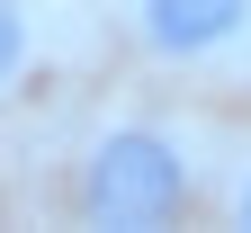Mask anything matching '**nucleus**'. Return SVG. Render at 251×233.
<instances>
[{
  "label": "nucleus",
  "instance_id": "1",
  "mask_svg": "<svg viewBox=\"0 0 251 233\" xmlns=\"http://www.w3.org/2000/svg\"><path fill=\"white\" fill-rule=\"evenodd\" d=\"M188 207V161L171 135H152V126H117V135L90 144V171H81V215L90 224H171Z\"/></svg>",
  "mask_w": 251,
  "mask_h": 233
},
{
  "label": "nucleus",
  "instance_id": "2",
  "mask_svg": "<svg viewBox=\"0 0 251 233\" xmlns=\"http://www.w3.org/2000/svg\"><path fill=\"white\" fill-rule=\"evenodd\" d=\"M135 27H144L152 54L198 63V54H225L251 27V0H135Z\"/></svg>",
  "mask_w": 251,
  "mask_h": 233
},
{
  "label": "nucleus",
  "instance_id": "3",
  "mask_svg": "<svg viewBox=\"0 0 251 233\" xmlns=\"http://www.w3.org/2000/svg\"><path fill=\"white\" fill-rule=\"evenodd\" d=\"M18 63H27V18L9 9V0H0V90L18 81Z\"/></svg>",
  "mask_w": 251,
  "mask_h": 233
},
{
  "label": "nucleus",
  "instance_id": "4",
  "mask_svg": "<svg viewBox=\"0 0 251 233\" xmlns=\"http://www.w3.org/2000/svg\"><path fill=\"white\" fill-rule=\"evenodd\" d=\"M233 215H242V224H251V180H242V197H233Z\"/></svg>",
  "mask_w": 251,
  "mask_h": 233
}]
</instances>
